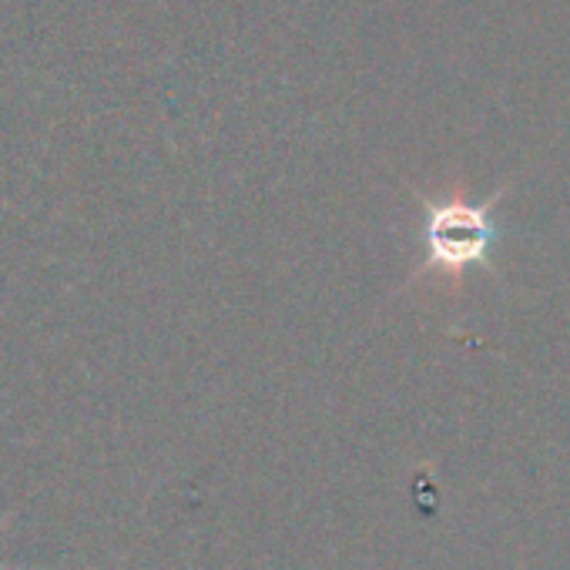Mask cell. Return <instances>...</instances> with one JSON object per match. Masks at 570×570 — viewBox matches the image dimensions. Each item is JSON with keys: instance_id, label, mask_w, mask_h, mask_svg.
I'll use <instances>...</instances> for the list:
<instances>
[{"instance_id": "cell-2", "label": "cell", "mask_w": 570, "mask_h": 570, "mask_svg": "<svg viewBox=\"0 0 570 570\" xmlns=\"http://www.w3.org/2000/svg\"><path fill=\"white\" fill-rule=\"evenodd\" d=\"M11 517H14V513H4V520H0V530H4V527L11 523ZM0 570H24V567H21V563H18V567H14V563H0Z\"/></svg>"}, {"instance_id": "cell-1", "label": "cell", "mask_w": 570, "mask_h": 570, "mask_svg": "<svg viewBox=\"0 0 570 570\" xmlns=\"http://www.w3.org/2000/svg\"><path fill=\"white\" fill-rule=\"evenodd\" d=\"M497 202L500 191L490 202H470L463 195L426 198V212H423L426 258L420 265V275H440L460 282V275L487 268L500 238L493 218Z\"/></svg>"}]
</instances>
